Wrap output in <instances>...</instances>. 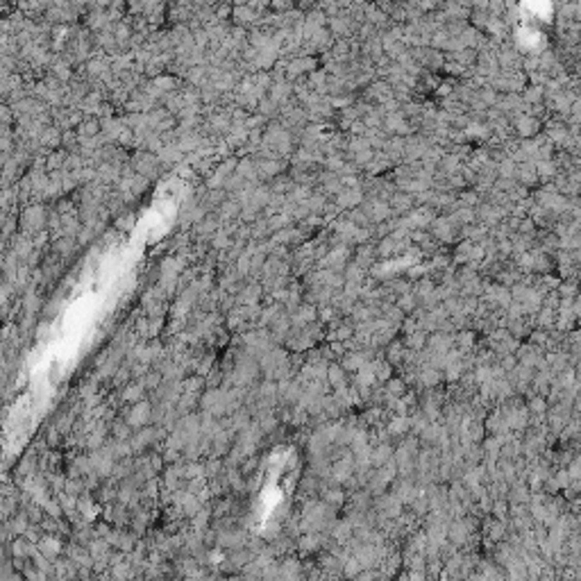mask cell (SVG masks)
I'll use <instances>...</instances> for the list:
<instances>
[{
	"mask_svg": "<svg viewBox=\"0 0 581 581\" xmlns=\"http://www.w3.org/2000/svg\"><path fill=\"white\" fill-rule=\"evenodd\" d=\"M538 173H554V166H552V161H540V166H538Z\"/></svg>",
	"mask_w": 581,
	"mask_h": 581,
	"instance_id": "3",
	"label": "cell"
},
{
	"mask_svg": "<svg viewBox=\"0 0 581 581\" xmlns=\"http://www.w3.org/2000/svg\"><path fill=\"white\" fill-rule=\"evenodd\" d=\"M576 506H579V513H581V499H579V502H576Z\"/></svg>",
	"mask_w": 581,
	"mask_h": 581,
	"instance_id": "7",
	"label": "cell"
},
{
	"mask_svg": "<svg viewBox=\"0 0 581 581\" xmlns=\"http://www.w3.org/2000/svg\"><path fill=\"white\" fill-rule=\"evenodd\" d=\"M572 311H574V316H581V295L572 302Z\"/></svg>",
	"mask_w": 581,
	"mask_h": 581,
	"instance_id": "5",
	"label": "cell"
},
{
	"mask_svg": "<svg viewBox=\"0 0 581 581\" xmlns=\"http://www.w3.org/2000/svg\"><path fill=\"white\" fill-rule=\"evenodd\" d=\"M518 132L527 134V137L536 134V132H538V120H536V118H525V116H522V118L518 120Z\"/></svg>",
	"mask_w": 581,
	"mask_h": 581,
	"instance_id": "1",
	"label": "cell"
},
{
	"mask_svg": "<svg viewBox=\"0 0 581 581\" xmlns=\"http://www.w3.org/2000/svg\"><path fill=\"white\" fill-rule=\"evenodd\" d=\"M570 259H572V261H574V264H579V261H581V245H579V247H576V250H574V252H572V256H570Z\"/></svg>",
	"mask_w": 581,
	"mask_h": 581,
	"instance_id": "6",
	"label": "cell"
},
{
	"mask_svg": "<svg viewBox=\"0 0 581 581\" xmlns=\"http://www.w3.org/2000/svg\"><path fill=\"white\" fill-rule=\"evenodd\" d=\"M527 98H529V100H538V98H540V89H538V87L529 89V93H527Z\"/></svg>",
	"mask_w": 581,
	"mask_h": 581,
	"instance_id": "4",
	"label": "cell"
},
{
	"mask_svg": "<svg viewBox=\"0 0 581 581\" xmlns=\"http://www.w3.org/2000/svg\"><path fill=\"white\" fill-rule=\"evenodd\" d=\"M561 295H563V300H572L576 295V282H565L561 286Z\"/></svg>",
	"mask_w": 581,
	"mask_h": 581,
	"instance_id": "2",
	"label": "cell"
},
{
	"mask_svg": "<svg viewBox=\"0 0 581 581\" xmlns=\"http://www.w3.org/2000/svg\"><path fill=\"white\" fill-rule=\"evenodd\" d=\"M579 336H581V327H579Z\"/></svg>",
	"mask_w": 581,
	"mask_h": 581,
	"instance_id": "8",
	"label": "cell"
}]
</instances>
